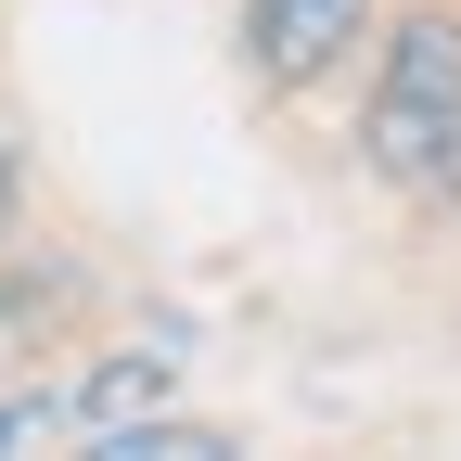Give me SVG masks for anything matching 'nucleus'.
<instances>
[{
  "instance_id": "obj_1",
  "label": "nucleus",
  "mask_w": 461,
  "mask_h": 461,
  "mask_svg": "<svg viewBox=\"0 0 461 461\" xmlns=\"http://www.w3.org/2000/svg\"><path fill=\"white\" fill-rule=\"evenodd\" d=\"M359 141H372L384 180L461 193V14H411V26L384 39V77H372Z\"/></svg>"
},
{
  "instance_id": "obj_2",
  "label": "nucleus",
  "mask_w": 461,
  "mask_h": 461,
  "mask_svg": "<svg viewBox=\"0 0 461 461\" xmlns=\"http://www.w3.org/2000/svg\"><path fill=\"white\" fill-rule=\"evenodd\" d=\"M372 39V0H244V65L269 90H321Z\"/></svg>"
},
{
  "instance_id": "obj_3",
  "label": "nucleus",
  "mask_w": 461,
  "mask_h": 461,
  "mask_svg": "<svg viewBox=\"0 0 461 461\" xmlns=\"http://www.w3.org/2000/svg\"><path fill=\"white\" fill-rule=\"evenodd\" d=\"M65 461H244L218 423H115V436H77Z\"/></svg>"
},
{
  "instance_id": "obj_4",
  "label": "nucleus",
  "mask_w": 461,
  "mask_h": 461,
  "mask_svg": "<svg viewBox=\"0 0 461 461\" xmlns=\"http://www.w3.org/2000/svg\"><path fill=\"white\" fill-rule=\"evenodd\" d=\"M0 218H14V167H0Z\"/></svg>"
}]
</instances>
